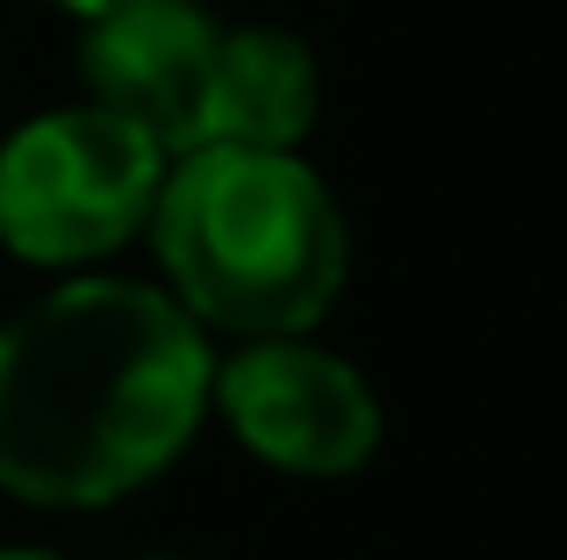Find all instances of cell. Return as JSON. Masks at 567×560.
Masks as SVG:
<instances>
[{
    "label": "cell",
    "instance_id": "6da1fadb",
    "mask_svg": "<svg viewBox=\"0 0 567 560\" xmlns=\"http://www.w3.org/2000/svg\"><path fill=\"white\" fill-rule=\"evenodd\" d=\"M216 338L158 280L65 273L0 317V496L109 510L208 424Z\"/></svg>",
    "mask_w": 567,
    "mask_h": 560
},
{
    "label": "cell",
    "instance_id": "7a4b0ae2",
    "mask_svg": "<svg viewBox=\"0 0 567 560\" xmlns=\"http://www.w3.org/2000/svg\"><path fill=\"white\" fill-rule=\"evenodd\" d=\"M158 288L208 338H302L352 280V230L331 180L302 152L202 144L158 180L152 224Z\"/></svg>",
    "mask_w": 567,
    "mask_h": 560
},
{
    "label": "cell",
    "instance_id": "3957f363",
    "mask_svg": "<svg viewBox=\"0 0 567 560\" xmlns=\"http://www.w3.org/2000/svg\"><path fill=\"white\" fill-rule=\"evenodd\" d=\"M173 158L123 115L72 101L0 137V252L43 273H94L144 238Z\"/></svg>",
    "mask_w": 567,
    "mask_h": 560
},
{
    "label": "cell",
    "instance_id": "277c9868",
    "mask_svg": "<svg viewBox=\"0 0 567 560\" xmlns=\"http://www.w3.org/2000/svg\"><path fill=\"white\" fill-rule=\"evenodd\" d=\"M208 417L259 467L295 481H346L381 453V395L346 352L317 338H245L216 360Z\"/></svg>",
    "mask_w": 567,
    "mask_h": 560
},
{
    "label": "cell",
    "instance_id": "5b68a950",
    "mask_svg": "<svg viewBox=\"0 0 567 560\" xmlns=\"http://www.w3.org/2000/svg\"><path fill=\"white\" fill-rule=\"evenodd\" d=\"M80 86L94 108L123 115L166 158L202 152L208 72H216L223 22L202 0H137L101 22H80Z\"/></svg>",
    "mask_w": 567,
    "mask_h": 560
},
{
    "label": "cell",
    "instance_id": "8992f818",
    "mask_svg": "<svg viewBox=\"0 0 567 560\" xmlns=\"http://www.w3.org/2000/svg\"><path fill=\"white\" fill-rule=\"evenodd\" d=\"M323 108V65L280 22H223L216 72H208V129L202 144L237 152H302Z\"/></svg>",
    "mask_w": 567,
    "mask_h": 560
},
{
    "label": "cell",
    "instance_id": "52a82bcc",
    "mask_svg": "<svg viewBox=\"0 0 567 560\" xmlns=\"http://www.w3.org/2000/svg\"><path fill=\"white\" fill-rule=\"evenodd\" d=\"M51 8H65L72 22H101V14H115V8H137V0H51Z\"/></svg>",
    "mask_w": 567,
    "mask_h": 560
},
{
    "label": "cell",
    "instance_id": "ba28073f",
    "mask_svg": "<svg viewBox=\"0 0 567 560\" xmlns=\"http://www.w3.org/2000/svg\"><path fill=\"white\" fill-rule=\"evenodd\" d=\"M0 560H65V553H58V547H37V539H8Z\"/></svg>",
    "mask_w": 567,
    "mask_h": 560
},
{
    "label": "cell",
    "instance_id": "9c48e42d",
    "mask_svg": "<svg viewBox=\"0 0 567 560\" xmlns=\"http://www.w3.org/2000/svg\"><path fill=\"white\" fill-rule=\"evenodd\" d=\"M137 560H194V553H137Z\"/></svg>",
    "mask_w": 567,
    "mask_h": 560
}]
</instances>
